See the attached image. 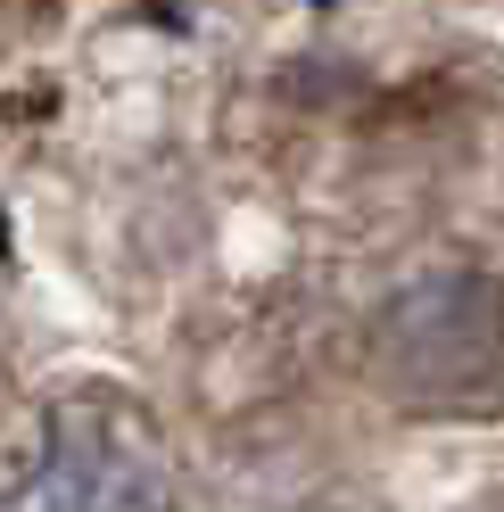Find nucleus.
I'll return each instance as SVG.
<instances>
[{
    "mask_svg": "<svg viewBox=\"0 0 504 512\" xmlns=\"http://www.w3.org/2000/svg\"><path fill=\"white\" fill-rule=\"evenodd\" d=\"M0 512H174V455L133 397L75 389L0 455Z\"/></svg>",
    "mask_w": 504,
    "mask_h": 512,
    "instance_id": "nucleus-1",
    "label": "nucleus"
},
{
    "mask_svg": "<svg viewBox=\"0 0 504 512\" xmlns=\"http://www.w3.org/2000/svg\"><path fill=\"white\" fill-rule=\"evenodd\" d=\"M372 380L414 413H480L504 397V281L438 265L397 281L372 314Z\"/></svg>",
    "mask_w": 504,
    "mask_h": 512,
    "instance_id": "nucleus-2",
    "label": "nucleus"
}]
</instances>
